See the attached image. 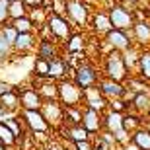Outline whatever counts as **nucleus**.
I'll list each match as a JSON object with an SVG mask.
<instances>
[{
	"label": "nucleus",
	"mask_w": 150,
	"mask_h": 150,
	"mask_svg": "<svg viewBox=\"0 0 150 150\" xmlns=\"http://www.w3.org/2000/svg\"><path fill=\"white\" fill-rule=\"evenodd\" d=\"M127 64L123 61V53L121 51H113L105 57V62H103V72H105V78H111L115 82H125L127 80Z\"/></svg>",
	"instance_id": "2"
},
{
	"label": "nucleus",
	"mask_w": 150,
	"mask_h": 150,
	"mask_svg": "<svg viewBox=\"0 0 150 150\" xmlns=\"http://www.w3.org/2000/svg\"><path fill=\"white\" fill-rule=\"evenodd\" d=\"M51 12L53 14H67V0H51Z\"/></svg>",
	"instance_id": "38"
},
{
	"label": "nucleus",
	"mask_w": 150,
	"mask_h": 150,
	"mask_svg": "<svg viewBox=\"0 0 150 150\" xmlns=\"http://www.w3.org/2000/svg\"><path fill=\"white\" fill-rule=\"evenodd\" d=\"M37 33L35 31H28V33H18L14 43H12V51L14 55H20V57H25V55H31L35 53V47H37Z\"/></svg>",
	"instance_id": "9"
},
{
	"label": "nucleus",
	"mask_w": 150,
	"mask_h": 150,
	"mask_svg": "<svg viewBox=\"0 0 150 150\" xmlns=\"http://www.w3.org/2000/svg\"><path fill=\"white\" fill-rule=\"evenodd\" d=\"M88 25L92 28V31H94L96 35H105L109 29L113 28L111 25V20H109V14L103 10H96L90 14V22Z\"/></svg>",
	"instance_id": "16"
},
{
	"label": "nucleus",
	"mask_w": 150,
	"mask_h": 150,
	"mask_svg": "<svg viewBox=\"0 0 150 150\" xmlns=\"http://www.w3.org/2000/svg\"><path fill=\"white\" fill-rule=\"evenodd\" d=\"M82 92H84L82 105L92 107V109H98V111H101V113H103V109H107V98L100 92L98 86L86 88V90H82Z\"/></svg>",
	"instance_id": "14"
},
{
	"label": "nucleus",
	"mask_w": 150,
	"mask_h": 150,
	"mask_svg": "<svg viewBox=\"0 0 150 150\" xmlns=\"http://www.w3.org/2000/svg\"><path fill=\"white\" fill-rule=\"evenodd\" d=\"M2 121L8 125V129H10L12 133H14V137L16 139H22L23 134L28 133V129H25V125H23L22 117H20V113H16V115H6Z\"/></svg>",
	"instance_id": "22"
},
{
	"label": "nucleus",
	"mask_w": 150,
	"mask_h": 150,
	"mask_svg": "<svg viewBox=\"0 0 150 150\" xmlns=\"http://www.w3.org/2000/svg\"><path fill=\"white\" fill-rule=\"evenodd\" d=\"M23 4L28 6V8H37V6L43 4V0H23Z\"/></svg>",
	"instance_id": "42"
},
{
	"label": "nucleus",
	"mask_w": 150,
	"mask_h": 150,
	"mask_svg": "<svg viewBox=\"0 0 150 150\" xmlns=\"http://www.w3.org/2000/svg\"><path fill=\"white\" fill-rule=\"evenodd\" d=\"M84 49H86V37L78 31H72V35L62 43L64 53H84Z\"/></svg>",
	"instance_id": "21"
},
{
	"label": "nucleus",
	"mask_w": 150,
	"mask_h": 150,
	"mask_svg": "<svg viewBox=\"0 0 150 150\" xmlns=\"http://www.w3.org/2000/svg\"><path fill=\"white\" fill-rule=\"evenodd\" d=\"M107 14H109L111 25L115 29H125V31H131V29H133V25H134V16H133V12L129 10V8H125L123 4L115 2V4L107 10Z\"/></svg>",
	"instance_id": "7"
},
{
	"label": "nucleus",
	"mask_w": 150,
	"mask_h": 150,
	"mask_svg": "<svg viewBox=\"0 0 150 150\" xmlns=\"http://www.w3.org/2000/svg\"><path fill=\"white\" fill-rule=\"evenodd\" d=\"M29 8L23 4V0H12L8 4V14H10V20H16V18L28 16Z\"/></svg>",
	"instance_id": "30"
},
{
	"label": "nucleus",
	"mask_w": 150,
	"mask_h": 150,
	"mask_svg": "<svg viewBox=\"0 0 150 150\" xmlns=\"http://www.w3.org/2000/svg\"><path fill=\"white\" fill-rule=\"evenodd\" d=\"M148 103H150L148 96H144L142 92H140V94H134V96H133V105L137 107V109H146V107H148Z\"/></svg>",
	"instance_id": "37"
},
{
	"label": "nucleus",
	"mask_w": 150,
	"mask_h": 150,
	"mask_svg": "<svg viewBox=\"0 0 150 150\" xmlns=\"http://www.w3.org/2000/svg\"><path fill=\"white\" fill-rule=\"evenodd\" d=\"M10 23L16 28L18 33H28V31H35V25L33 22L29 20V16H22V18H16V20H10Z\"/></svg>",
	"instance_id": "31"
},
{
	"label": "nucleus",
	"mask_w": 150,
	"mask_h": 150,
	"mask_svg": "<svg viewBox=\"0 0 150 150\" xmlns=\"http://www.w3.org/2000/svg\"><path fill=\"white\" fill-rule=\"evenodd\" d=\"M62 111H64V107L59 100H47L43 101V105H41V113L43 117L47 119L53 131H59V129L64 125V119H62Z\"/></svg>",
	"instance_id": "8"
},
{
	"label": "nucleus",
	"mask_w": 150,
	"mask_h": 150,
	"mask_svg": "<svg viewBox=\"0 0 150 150\" xmlns=\"http://www.w3.org/2000/svg\"><path fill=\"white\" fill-rule=\"evenodd\" d=\"M82 100H84V92L74 84L72 78L59 80V101L62 103V107L82 105Z\"/></svg>",
	"instance_id": "5"
},
{
	"label": "nucleus",
	"mask_w": 150,
	"mask_h": 150,
	"mask_svg": "<svg viewBox=\"0 0 150 150\" xmlns=\"http://www.w3.org/2000/svg\"><path fill=\"white\" fill-rule=\"evenodd\" d=\"M72 70L74 68H70V64L67 62V59L62 55L55 57V59H51L49 61V78L51 80H62V78H70L72 76Z\"/></svg>",
	"instance_id": "15"
},
{
	"label": "nucleus",
	"mask_w": 150,
	"mask_h": 150,
	"mask_svg": "<svg viewBox=\"0 0 150 150\" xmlns=\"http://www.w3.org/2000/svg\"><path fill=\"white\" fill-rule=\"evenodd\" d=\"M0 142L4 146H8V148H14V150H16V144H18V139L14 137V133L8 129V125L4 121H0Z\"/></svg>",
	"instance_id": "28"
},
{
	"label": "nucleus",
	"mask_w": 150,
	"mask_h": 150,
	"mask_svg": "<svg viewBox=\"0 0 150 150\" xmlns=\"http://www.w3.org/2000/svg\"><path fill=\"white\" fill-rule=\"evenodd\" d=\"M90 14L92 8L86 0H67V14L68 22L72 23L74 28H86L90 22Z\"/></svg>",
	"instance_id": "3"
},
{
	"label": "nucleus",
	"mask_w": 150,
	"mask_h": 150,
	"mask_svg": "<svg viewBox=\"0 0 150 150\" xmlns=\"http://www.w3.org/2000/svg\"><path fill=\"white\" fill-rule=\"evenodd\" d=\"M123 61H125L127 68H133L134 64H139V53L134 51V47H129L127 51H123Z\"/></svg>",
	"instance_id": "34"
},
{
	"label": "nucleus",
	"mask_w": 150,
	"mask_h": 150,
	"mask_svg": "<svg viewBox=\"0 0 150 150\" xmlns=\"http://www.w3.org/2000/svg\"><path fill=\"white\" fill-rule=\"evenodd\" d=\"M131 140L139 150H150V131L148 129H137L134 133H131Z\"/></svg>",
	"instance_id": "24"
},
{
	"label": "nucleus",
	"mask_w": 150,
	"mask_h": 150,
	"mask_svg": "<svg viewBox=\"0 0 150 150\" xmlns=\"http://www.w3.org/2000/svg\"><path fill=\"white\" fill-rule=\"evenodd\" d=\"M115 139H113L111 133H107V131H101V133L96 134L94 142H92V148L94 150H113L115 148Z\"/></svg>",
	"instance_id": "23"
},
{
	"label": "nucleus",
	"mask_w": 150,
	"mask_h": 150,
	"mask_svg": "<svg viewBox=\"0 0 150 150\" xmlns=\"http://www.w3.org/2000/svg\"><path fill=\"white\" fill-rule=\"evenodd\" d=\"M131 31L134 33V39H137L140 45L150 43V25L146 22H134V25H133Z\"/></svg>",
	"instance_id": "26"
},
{
	"label": "nucleus",
	"mask_w": 150,
	"mask_h": 150,
	"mask_svg": "<svg viewBox=\"0 0 150 150\" xmlns=\"http://www.w3.org/2000/svg\"><path fill=\"white\" fill-rule=\"evenodd\" d=\"M8 2H12V0H8Z\"/></svg>",
	"instance_id": "45"
},
{
	"label": "nucleus",
	"mask_w": 150,
	"mask_h": 150,
	"mask_svg": "<svg viewBox=\"0 0 150 150\" xmlns=\"http://www.w3.org/2000/svg\"><path fill=\"white\" fill-rule=\"evenodd\" d=\"M0 31H2V35H4L10 43H14V39H16V35H18V31H16V28L12 25L10 22H6L4 25H0Z\"/></svg>",
	"instance_id": "36"
},
{
	"label": "nucleus",
	"mask_w": 150,
	"mask_h": 150,
	"mask_svg": "<svg viewBox=\"0 0 150 150\" xmlns=\"http://www.w3.org/2000/svg\"><path fill=\"white\" fill-rule=\"evenodd\" d=\"M103 129L111 134H115L117 131H121L123 129V115L119 111H113V109L107 107L105 115H103Z\"/></svg>",
	"instance_id": "20"
},
{
	"label": "nucleus",
	"mask_w": 150,
	"mask_h": 150,
	"mask_svg": "<svg viewBox=\"0 0 150 150\" xmlns=\"http://www.w3.org/2000/svg\"><path fill=\"white\" fill-rule=\"evenodd\" d=\"M62 55V45L59 41H55L53 37L49 39H39L37 47H35V57H41V59H55V57Z\"/></svg>",
	"instance_id": "13"
},
{
	"label": "nucleus",
	"mask_w": 150,
	"mask_h": 150,
	"mask_svg": "<svg viewBox=\"0 0 150 150\" xmlns=\"http://www.w3.org/2000/svg\"><path fill=\"white\" fill-rule=\"evenodd\" d=\"M72 150H94L92 148V140H80V142H70Z\"/></svg>",
	"instance_id": "40"
},
{
	"label": "nucleus",
	"mask_w": 150,
	"mask_h": 150,
	"mask_svg": "<svg viewBox=\"0 0 150 150\" xmlns=\"http://www.w3.org/2000/svg\"><path fill=\"white\" fill-rule=\"evenodd\" d=\"M98 88H100V92L105 96L107 100L123 98V94H125V86H123L121 82H115V80H111V78H100Z\"/></svg>",
	"instance_id": "17"
},
{
	"label": "nucleus",
	"mask_w": 150,
	"mask_h": 150,
	"mask_svg": "<svg viewBox=\"0 0 150 150\" xmlns=\"http://www.w3.org/2000/svg\"><path fill=\"white\" fill-rule=\"evenodd\" d=\"M139 125H140V121L137 119V117H133V115H123V129H125L129 134L134 133V131L139 129Z\"/></svg>",
	"instance_id": "35"
},
{
	"label": "nucleus",
	"mask_w": 150,
	"mask_h": 150,
	"mask_svg": "<svg viewBox=\"0 0 150 150\" xmlns=\"http://www.w3.org/2000/svg\"><path fill=\"white\" fill-rule=\"evenodd\" d=\"M28 16H29V20L33 22L35 29H37V28H41V25H45V23H47V18H49V12L45 10L43 6H37V8H29Z\"/></svg>",
	"instance_id": "27"
},
{
	"label": "nucleus",
	"mask_w": 150,
	"mask_h": 150,
	"mask_svg": "<svg viewBox=\"0 0 150 150\" xmlns=\"http://www.w3.org/2000/svg\"><path fill=\"white\" fill-rule=\"evenodd\" d=\"M61 133H64V137H67V140H70V142H80V140H90V137L92 134L86 131V129L82 127V125H62L61 129H59Z\"/></svg>",
	"instance_id": "18"
},
{
	"label": "nucleus",
	"mask_w": 150,
	"mask_h": 150,
	"mask_svg": "<svg viewBox=\"0 0 150 150\" xmlns=\"http://www.w3.org/2000/svg\"><path fill=\"white\" fill-rule=\"evenodd\" d=\"M123 150H139V148H137L134 144H125V146H123Z\"/></svg>",
	"instance_id": "44"
},
{
	"label": "nucleus",
	"mask_w": 150,
	"mask_h": 150,
	"mask_svg": "<svg viewBox=\"0 0 150 150\" xmlns=\"http://www.w3.org/2000/svg\"><path fill=\"white\" fill-rule=\"evenodd\" d=\"M31 70H33L31 76H35V78H49V61L41 59V57H35Z\"/></svg>",
	"instance_id": "29"
},
{
	"label": "nucleus",
	"mask_w": 150,
	"mask_h": 150,
	"mask_svg": "<svg viewBox=\"0 0 150 150\" xmlns=\"http://www.w3.org/2000/svg\"><path fill=\"white\" fill-rule=\"evenodd\" d=\"M12 55H14V51H12V43L4 37V35H2V31H0V62H6Z\"/></svg>",
	"instance_id": "33"
},
{
	"label": "nucleus",
	"mask_w": 150,
	"mask_h": 150,
	"mask_svg": "<svg viewBox=\"0 0 150 150\" xmlns=\"http://www.w3.org/2000/svg\"><path fill=\"white\" fill-rule=\"evenodd\" d=\"M0 103H2V107H4L6 111H8V115H16V113H20V94H18V88L10 90V92H6V94L0 96Z\"/></svg>",
	"instance_id": "19"
},
{
	"label": "nucleus",
	"mask_w": 150,
	"mask_h": 150,
	"mask_svg": "<svg viewBox=\"0 0 150 150\" xmlns=\"http://www.w3.org/2000/svg\"><path fill=\"white\" fill-rule=\"evenodd\" d=\"M6 115H8V111H6L4 107H2V103H0V121H2V119H4Z\"/></svg>",
	"instance_id": "43"
},
{
	"label": "nucleus",
	"mask_w": 150,
	"mask_h": 150,
	"mask_svg": "<svg viewBox=\"0 0 150 150\" xmlns=\"http://www.w3.org/2000/svg\"><path fill=\"white\" fill-rule=\"evenodd\" d=\"M8 0H0V25H4L6 22H10V14H8Z\"/></svg>",
	"instance_id": "39"
},
{
	"label": "nucleus",
	"mask_w": 150,
	"mask_h": 150,
	"mask_svg": "<svg viewBox=\"0 0 150 150\" xmlns=\"http://www.w3.org/2000/svg\"><path fill=\"white\" fill-rule=\"evenodd\" d=\"M47 25H49V29H51V37L55 39V41H59L61 45L64 43L74 31V25L68 22L67 16L53 14V12H51L49 18H47Z\"/></svg>",
	"instance_id": "6"
},
{
	"label": "nucleus",
	"mask_w": 150,
	"mask_h": 150,
	"mask_svg": "<svg viewBox=\"0 0 150 150\" xmlns=\"http://www.w3.org/2000/svg\"><path fill=\"white\" fill-rule=\"evenodd\" d=\"M70 78L74 80V84H76L80 90H86V88H92V86H98V82H100V72H98V68H96L94 64L82 61L72 70V76Z\"/></svg>",
	"instance_id": "4"
},
{
	"label": "nucleus",
	"mask_w": 150,
	"mask_h": 150,
	"mask_svg": "<svg viewBox=\"0 0 150 150\" xmlns=\"http://www.w3.org/2000/svg\"><path fill=\"white\" fill-rule=\"evenodd\" d=\"M105 45L109 47V49L113 51H127L129 47H133V41H131V35H129V31H125V29H115L111 28L109 31L105 33Z\"/></svg>",
	"instance_id": "11"
},
{
	"label": "nucleus",
	"mask_w": 150,
	"mask_h": 150,
	"mask_svg": "<svg viewBox=\"0 0 150 150\" xmlns=\"http://www.w3.org/2000/svg\"><path fill=\"white\" fill-rule=\"evenodd\" d=\"M14 88H16L14 84L6 82V80H0V96H2V94H6V92H10V90H14Z\"/></svg>",
	"instance_id": "41"
},
{
	"label": "nucleus",
	"mask_w": 150,
	"mask_h": 150,
	"mask_svg": "<svg viewBox=\"0 0 150 150\" xmlns=\"http://www.w3.org/2000/svg\"><path fill=\"white\" fill-rule=\"evenodd\" d=\"M82 127L88 131L90 134L101 133L103 131V113L92 107H82Z\"/></svg>",
	"instance_id": "12"
},
{
	"label": "nucleus",
	"mask_w": 150,
	"mask_h": 150,
	"mask_svg": "<svg viewBox=\"0 0 150 150\" xmlns=\"http://www.w3.org/2000/svg\"><path fill=\"white\" fill-rule=\"evenodd\" d=\"M117 2H119V0H117Z\"/></svg>",
	"instance_id": "46"
},
{
	"label": "nucleus",
	"mask_w": 150,
	"mask_h": 150,
	"mask_svg": "<svg viewBox=\"0 0 150 150\" xmlns=\"http://www.w3.org/2000/svg\"><path fill=\"white\" fill-rule=\"evenodd\" d=\"M82 107H84V105H70V107H64V111H62L64 125H82Z\"/></svg>",
	"instance_id": "25"
},
{
	"label": "nucleus",
	"mask_w": 150,
	"mask_h": 150,
	"mask_svg": "<svg viewBox=\"0 0 150 150\" xmlns=\"http://www.w3.org/2000/svg\"><path fill=\"white\" fill-rule=\"evenodd\" d=\"M18 94H20V107L22 109H41L43 98L39 96L37 88H33L31 84L20 86L18 88Z\"/></svg>",
	"instance_id": "10"
},
{
	"label": "nucleus",
	"mask_w": 150,
	"mask_h": 150,
	"mask_svg": "<svg viewBox=\"0 0 150 150\" xmlns=\"http://www.w3.org/2000/svg\"><path fill=\"white\" fill-rule=\"evenodd\" d=\"M139 72L144 80H150V53H140L139 55Z\"/></svg>",
	"instance_id": "32"
},
{
	"label": "nucleus",
	"mask_w": 150,
	"mask_h": 150,
	"mask_svg": "<svg viewBox=\"0 0 150 150\" xmlns=\"http://www.w3.org/2000/svg\"><path fill=\"white\" fill-rule=\"evenodd\" d=\"M20 117H22L25 129L31 134H35V137L53 133V127L47 123V119L41 113V109H20Z\"/></svg>",
	"instance_id": "1"
}]
</instances>
